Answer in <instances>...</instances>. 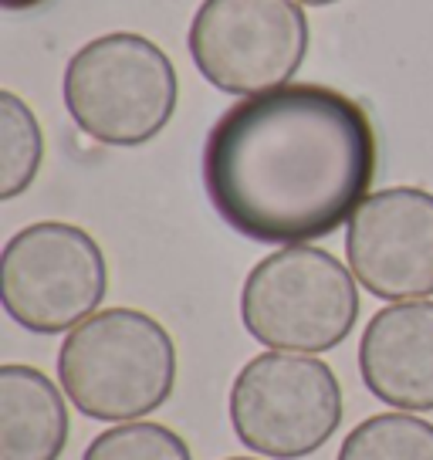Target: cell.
Returning a JSON list of instances; mask_svg holds the SVG:
<instances>
[{
  "label": "cell",
  "mask_w": 433,
  "mask_h": 460,
  "mask_svg": "<svg viewBox=\"0 0 433 460\" xmlns=\"http://www.w3.org/2000/svg\"><path fill=\"white\" fill-rule=\"evenodd\" d=\"M379 139L339 88L298 82L234 102L203 143V190L247 241L298 247L349 224L373 193Z\"/></svg>",
  "instance_id": "6da1fadb"
},
{
  "label": "cell",
  "mask_w": 433,
  "mask_h": 460,
  "mask_svg": "<svg viewBox=\"0 0 433 460\" xmlns=\"http://www.w3.org/2000/svg\"><path fill=\"white\" fill-rule=\"evenodd\" d=\"M58 383L72 406L99 423L156 413L176 389V345L139 308H105L65 335Z\"/></svg>",
  "instance_id": "7a4b0ae2"
},
{
  "label": "cell",
  "mask_w": 433,
  "mask_h": 460,
  "mask_svg": "<svg viewBox=\"0 0 433 460\" xmlns=\"http://www.w3.org/2000/svg\"><path fill=\"white\" fill-rule=\"evenodd\" d=\"M72 122L102 146L153 143L180 99L173 58L136 31H112L82 44L61 78Z\"/></svg>",
  "instance_id": "3957f363"
},
{
  "label": "cell",
  "mask_w": 433,
  "mask_h": 460,
  "mask_svg": "<svg viewBox=\"0 0 433 460\" xmlns=\"http://www.w3.org/2000/svg\"><path fill=\"white\" fill-rule=\"evenodd\" d=\"M359 318V281L322 247H281L241 288L244 332L271 352L322 356L346 342Z\"/></svg>",
  "instance_id": "277c9868"
},
{
  "label": "cell",
  "mask_w": 433,
  "mask_h": 460,
  "mask_svg": "<svg viewBox=\"0 0 433 460\" xmlns=\"http://www.w3.org/2000/svg\"><path fill=\"white\" fill-rule=\"evenodd\" d=\"M234 437L268 460L318 454L342 427V386L329 362L302 352H261L234 376Z\"/></svg>",
  "instance_id": "5b68a950"
},
{
  "label": "cell",
  "mask_w": 433,
  "mask_h": 460,
  "mask_svg": "<svg viewBox=\"0 0 433 460\" xmlns=\"http://www.w3.org/2000/svg\"><path fill=\"white\" fill-rule=\"evenodd\" d=\"M109 295V261L88 230L65 220L21 227L0 254V305L34 335L78 329Z\"/></svg>",
  "instance_id": "8992f818"
},
{
  "label": "cell",
  "mask_w": 433,
  "mask_h": 460,
  "mask_svg": "<svg viewBox=\"0 0 433 460\" xmlns=\"http://www.w3.org/2000/svg\"><path fill=\"white\" fill-rule=\"evenodd\" d=\"M308 38L298 0H203L190 21L187 48L216 92L251 99L288 85L305 65Z\"/></svg>",
  "instance_id": "52a82bcc"
},
{
  "label": "cell",
  "mask_w": 433,
  "mask_h": 460,
  "mask_svg": "<svg viewBox=\"0 0 433 460\" xmlns=\"http://www.w3.org/2000/svg\"><path fill=\"white\" fill-rule=\"evenodd\" d=\"M346 261L383 302L433 298V193L386 187L366 197L346 224Z\"/></svg>",
  "instance_id": "ba28073f"
},
{
  "label": "cell",
  "mask_w": 433,
  "mask_h": 460,
  "mask_svg": "<svg viewBox=\"0 0 433 460\" xmlns=\"http://www.w3.org/2000/svg\"><path fill=\"white\" fill-rule=\"evenodd\" d=\"M359 376L376 400L393 410H433V302L379 308L362 329Z\"/></svg>",
  "instance_id": "9c48e42d"
},
{
  "label": "cell",
  "mask_w": 433,
  "mask_h": 460,
  "mask_svg": "<svg viewBox=\"0 0 433 460\" xmlns=\"http://www.w3.org/2000/svg\"><path fill=\"white\" fill-rule=\"evenodd\" d=\"M68 396L34 366H0V460H58L68 447Z\"/></svg>",
  "instance_id": "30bf717a"
},
{
  "label": "cell",
  "mask_w": 433,
  "mask_h": 460,
  "mask_svg": "<svg viewBox=\"0 0 433 460\" xmlns=\"http://www.w3.org/2000/svg\"><path fill=\"white\" fill-rule=\"evenodd\" d=\"M44 159L41 122L11 88L0 92V200H14L38 180Z\"/></svg>",
  "instance_id": "8fae6325"
},
{
  "label": "cell",
  "mask_w": 433,
  "mask_h": 460,
  "mask_svg": "<svg viewBox=\"0 0 433 460\" xmlns=\"http://www.w3.org/2000/svg\"><path fill=\"white\" fill-rule=\"evenodd\" d=\"M335 460H433V423L406 410L366 417L349 430Z\"/></svg>",
  "instance_id": "7c38bea8"
},
{
  "label": "cell",
  "mask_w": 433,
  "mask_h": 460,
  "mask_svg": "<svg viewBox=\"0 0 433 460\" xmlns=\"http://www.w3.org/2000/svg\"><path fill=\"white\" fill-rule=\"evenodd\" d=\"M82 460H193L190 444L176 430L153 420H129L102 430Z\"/></svg>",
  "instance_id": "4fadbf2b"
},
{
  "label": "cell",
  "mask_w": 433,
  "mask_h": 460,
  "mask_svg": "<svg viewBox=\"0 0 433 460\" xmlns=\"http://www.w3.org/2000/svg\"><path fill=\"white\" fill-rule=\"evenodd\" d=\"M7 11H34V7H44L48 0H0Z\"/></svg>",
  "instance_id": "5bb4252c"
},
{
  "label": "cell",
  "mask_w": 433,
  "mask_h": 460,
  "mask_svg": "<svg viewBox=\"0 0 433 460\" xmlns=\"http://www.w3.org/2000/svg\"><path fill=\"white\" fill-rule=\"evenodd\" d=\"M302 7H332V4H339V0H298Z\"/></svg>",
  "instance_id": "9a60e30c"
},
{
  "label": "cell",
  "mask_w": 433,
  "mask_h": 460,
  "mask_svg": "<svg viewBox=\"0 0 433 460\" xmlns=\"http://www.w3.org/2000/svg\"><path fill=\"white\" fill-rule=\"evenodd\" d=\"M227 460H261V457H227Z\"/></svg>",
  "instance_id": "2e32d148"
}]
</instances>
